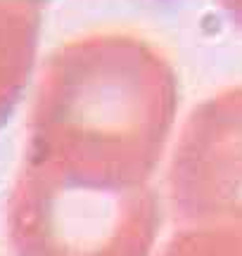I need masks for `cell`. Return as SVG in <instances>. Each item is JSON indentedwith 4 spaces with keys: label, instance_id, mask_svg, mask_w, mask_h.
<instances>
[{
    "label": "cell",
    "instance_id": "1",
    "mask_svg": "<svg viewBox=\"0 0 242 256\" xmlns=\"http://www.w3.org/2000/svg\"><path fill=\"white\" fill-rule=\"evenodd\" d=\"M10 220L17 256H150L157 202L145 183L34 162Z\"/></svg>",
    "mask_w": 242,
    "mask_h": 256
},
{
    "label": "cell",
    "instance_id": "2",
    "mask_svg": "<svg viewBox=\"0 0 242 256\" xmlns=\"http://www.w3.org/2000/svg\"><path fill=\"white\" fill-rule=\"evenodd\" d=\"M171 204L183 226L242 228V90L188 124L171 166Z\"/></svg>",
    "mask_w": 242,
    "mask_h": 256
},
{
    "label": "cell",
    "instance_id": "3",
    "mask_svg": "<svg viewBox=\"0 0 242 256\" xmlns=\"http://www.w3.org/2000/svg\"><path fill=\"white\" fill-rule=\"evenodd\" d=\"M162 256H242V228L186 226L174 235Z\"/></svg>",
    "mask_w": 242,
    "mask_h": 256
}]
</instances>
